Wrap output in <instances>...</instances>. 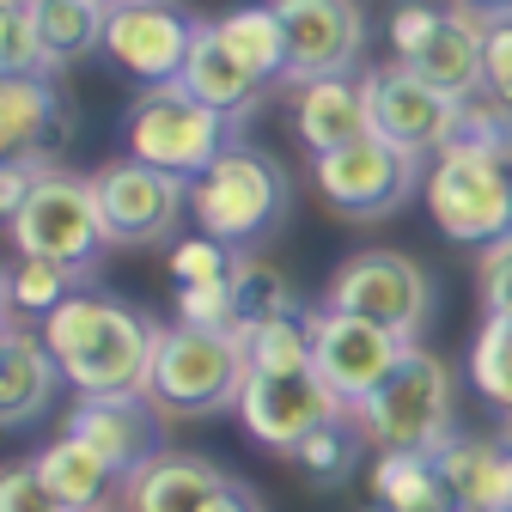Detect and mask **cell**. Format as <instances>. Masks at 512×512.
<instances>
[{"instance_id": "27", "label": "cell", "mask_w": 512, "mask_h": 512, "mask_svg": "<svg viewBox=\"0 0 512 512\" xmlns=\"http://www.w3.org/2000/svg\"><path fill=\"white\" fill-rule=\"evenodd\" d=\"M287 464L311 482V488H342V482H354V470L360 464H372V439L354 427V415L342 409L336 421H324L317 433H305L293 452H287Z\"/></svg>"}, {"instance_id": "44", "label": "cell", "mask_w": 512, "mask_h": 512, "mask_svg": "<svg viewBox=\"0 0 512 512\" xmlns=\"http://www.w3.org/2000/svg\"><path fill=\"white\" fill-rule=\"evenodd\" d=\"M372 512H384V506H372Z\"/></svg>"}, {"instance_id": "25", "label": "cell", "mask_w": 512, "mask_h": 512, "mask_svg": "<svg viewBox=\"0 0 512 512\" xmlns=\"http://www.w3.org/2000/svg\"><path fill=\"white\" fill-rule=\"evenodd\" d=\"M366 476H372V506L384 512H452V488L427 452H378Z\"/></svg>"}, {"instance_id": "23", "label": "cell", "mask_w": 512, "mask_h": 512, "mask_svg": "<svg viewBox=\"0 0 512 512\" xmlns=\"http://www.w3.org/2000/svg\"><path fill=\"white\" fill-rule=\"evenodd\" d=\"M226 470L196 452H159L141 476L122 482V512H208Z\"/></svg>"}, {"instance_id": "38", "label": "cell", "mask_w": 512, "mask_h": 512, "mask_svg": "<svg viewBox=\"0 0 512 512\" xmlns=\"http://www.w3.org/2000/svg\"><path fill=\"white\" fill-rule=\"evenodd\" d=\"M0 512H68V506L49 494V482L25 458V464H7V476H0Z\"/></svg>"}, {"instance_id": "10", "label": "cell", "mask_w": 512, "mask_h": 512, "mask_svg": "<svg viewBox=\"0 0 512 512\" xmlns=\"http://www.w3.org/2000/svg\"><path fill=\"white\" fill-rule=\"evenodd\" d=\"M92 183H98V214H104L110 250H159L177 238V226L189 214V183L128 159V153L98 165Z\"/></svg>"}, {"instance_id": "15", "label": "cell", "mask_w": 512, "mask_h": 512, "mask_svg": "<svg viewBox=\"0 0 512 512\" xmlns=\"http://www.w3.org/2000/svg\"><path fill=\"white\" fill-rule=\"evenodd\" d=\"M342 409L348 403H336V391L305 366V372H250V384H244V397H238L232 415L244 421V433L256 445H269V452L287 458L305 433L336 421Z\"/></svg>"}, {"instance_id": "29", "label": "cell", "mask_w": 512, "mask_h": 512, "mask_svg": "<svg viewBox=\"0 0 512 512\" xmlns=\"http://www.w3.org/2000/svg\"><path fill=\"white\" fill-rule=\"evenodd\" d=\"M37 13V31H43V49L55 68L104 49V25H110V0H31Z\"/></svg>"}, {"instance_id": "16", "label": "cell", "mask_w": 512, "mask_h": 512, "mask_svg": "<svg viewBox=\"0 0 512 512\" xmlns=\"http://www.w3.org/2000/svg\"><path fill=\"white\" fill-rule=\"evenodd\" d=\"M61 433H74L86 439L92 452L128 482V476H141L159 452H165V409L147 397V391H116V397H74L68 409V427Z\"/></svg>"}, {"instance_id": "20", "label": "cell", "mask_w": 512, "mask_h": 512, "mask_svg": "<svg viewBox=\"0 0 512 512\" xmlns=\"http://www.w3.org/2000/svg\"><path fill=\"white\" fill-rule=\"evenodd\" d=\"M293 135L311 159H324L360 135H372V116H366V80L348 74V80H311V86H293Z\"/></svg>"}, {"instance_id": "26", "label": "cell", "mask_w": 512, "mask_h": 512, "mask_svg": "<svg viewBox=\"0 0 512 512\" xmlns=\"http://www.w3.org/2000/svg\"><path fill=\"white\" fill-rule=\"evenodd\" d=\"M80 287H92V269H68V263H37V256H7V293H0V311L7 324H25V317L61 311Z\"/></svg>"}, {"instance_id": "35", "label": "cell", "mask_w": 512, "mask_h": 512, "mask_svg": "<svg viewBox=\"0 0 512 512\" xmlns=\"http://www.w3.org/2000/svg\"><path fill=\"white\" fill-rule=\"evenodd\" d=\"M177 324H196V330H238V293L232 281L214 287H177Z\"/></svg>"}, {"instance_id": "22", "label": "cell", "mask_w": 512, "mask_h": 512, "mask_svg": "<svg viewBox=\"0 0 512 512\" xmlns=\"http://www.w3.org/2000/svg\"><path fill=\"white\" fill-rule=\"evenodd\" d=\"M183 92L189 98H202L208 110H220L226 122H238L244 128V116H256V104H263V80H256L244 61L226 49V37H220V25L208 19L202 25V37H196V49H189V61H183Z\"/></svg>"}, {"instance_id": "30", "label": "cell", "mask_w": 512, "mask_h": 512, "mask_svg": "<svg viewBox=\"0 0 512 512\" xmlns=\"http://www.w3.org/2000/svg\"><path fill=\"white\" fill-rule=\"evenodd\" d=\"M232 293H238V330H256V324H275V317H305L311 311L293 293V281L281 269H269V263H238L232 269Z\"/></svg>"}, {"instance_id": "33", "label": "cell", "mask_w": 512, "mask_h": 512, "mask_svg": "<svg viewBox=\"0 0 512 512\" xmlns=\"http://www.w3.org/2000/svg\"><path fill=\"white\" fill-rule=\"evenodd\" d=\"M452 147H470V153H488V159H506L512 165V104H500V98H470V104H458V135H452Z\"/></svg>"}, {"instance_id": "8", "label": "cell", "mask_w": 512, "mask_h": 512, "mask_svg": "<svg viewBox=\"0 0 512 512\" xmlns=\"http://www.w3.org/2000/svg\"><path fill=\"white\" fill-rule=\"evenodd\" d=\"M433 299L439 287L409 250H354L330 275V293H324L330 311L366 317V324L391 330L403 342H421V330L433 324Z\"/></svg>"}, {"instance_id": "11", "label": "cell", "mask_w": 512, "mask_h": 512, "mask_svg": "<svg viewBox=\"0 0 512 512\" xmlns=\"http://www.w3.org/2000/svg\"><path fill=\"white\" fill-rule=\"evenodd\" d=\"M287 31V92L311 86V80H348L360 74L366 43H372V19L360 0H269Z\"/></svg>"}, {"instance_id": "31", "label": "cell", "mask_w": 512, "mask_h": 512, "mask_svg": "<svg viewBox=\"0 0 512 512\" xmlns=\"http://www.w3.org/2000/svg\"><path fill=\"white\" fill-rule=\"evenodd\" d=\"M238 342L250 354V372H305L311 366V330H305V317H275V324L238 330Z\"/></svg>"}, {"instance_id": "17", "label": "cell", "mask_w": 512, "mask_h": 512, "mask_svg": "<svg viewBox=\"0 0 512 512\" xmlns=\"http://www.w3.org/2000/svg\"><path fill=\"white\" fill-rule=\"evenodd\" d=\"M0 141L7 159L49 165L74 147V98L55 74H7L0 80Z\"/></svg>"}, {"instance_id": "2", "label": "cell", "mask_w": 512, "mask_h": 512, "mask_svg": "<svg viewBox=\"0 0 512 512\" xmlns=\"http://www.w3.org/2000/svg\"><path fill=\"white\" fill-rule=\"evenodd\" d=\"M287 208H293L287 165L256 141H232L196 183H189V220L208 238H220L226 250L269 244L287 226Z\"/></svg>"}, {"instance_id": "36", "label": "cell", "mask_w": 512, "mask_h": 512, "mask_svg": "<svg viewBox=\"0 0 512 512\" xmlns=\"http://www.w3.org/2000/svg\"><path fill=\"white\" fill-rule=\"evenodd\" d=\"M476 299H482V317L512 311V232L476 250Z\"/></svg>"}, {"instance_id": "7", "label": "cell", "mask_w": 512, "mask_h": 512, "mask_svg": "<svg viewBox=\"0 0 512 512\" xmlns=\"http://www.w3.org/2000/svg\"><path fill=\"white\" fill-rule=\"evenodd\" d=\"M311 177H317V196H324L342 220L366 226V220H391L403 214L421 189H427V159L421 153H403L397 141L384 135H360L324 159H311Z\"/></svg>"}, {"instance_id": "3", "label": "cell", "mask_w": 512, "mask_h": 512, "mask_svg": "<svg viewBox=\"0 0 512 512\" xmlns=\"http://www.w3.org/2000/svg\"><path fill=\"white\" fill-rule=\"evenodd\" d=\"M348 415L372 439V452H427L433 458L439 445H452L464 433L458 427V378H452V366H445L439 354H427L421 342Z\"/></svg>"}, {"instance_id": "32", "label": "cell", "mask_w": 512, "mask_h": 512, "mask_svg": "<svg viewBox=\"0 0 512 512\" xmlns=\"http://www.w3.org/2000/svg\"><path fill=\"white\" fill-rule=\"evenodd\" d=\"M0 68L7 74H61L43 49L31 0H7V13H0Z\"/></svg>"}, {"instance_id": "42", "label": "cell", "mask_w": 512, "mask_h": 512, "mask_svg": "<svg viewBox=\"0 0 512 512\" xmlns=\"http://www.w3.org/2000/svg\"><path fill=\"white\" fill-rule=\"evenodd\" d=\"M104 512H122V506H104Z\"/></svg>"}, {"instance_id": "41", "label": "cell", "mask_w": 512, "mask_h": 512, "mask_svg": "<svg viewBox=\"0 0 512 512\" xmlns=\"http://www.w3.org/2000/svg\"><path fill=\"white\" fill-rule=\"evenodd\" d=\"M458 7H470V13L488 19V25H494V19H512V0H458Z\"/></svg>"}, {"instance_id": "13", "label": "cell", "mask_w": 512, "mask_h": 512, "mask_svg": "<svg viewBox=\"0 0 512 512\" xmlns=\"http://www.w3.org/2000/svg\"><path fill=\"white\" fill-rule=\"evenodd\" d=\"M208 19H196L177 0H122L110 7V25H104V55L135 80V86H171L183 80V61L196 49Z\"/></svg>"}, {"instance_id": "37", "label": "cell", "mask_w": 512, "mask_h": 512, "mask_svg": "<svg viewBox=\"0 0 512 512\" xmlns=\"http://www.w3.org/2000/svg\"><path fill=\"white\" fill-rule=\"evenodd\" d=\"M439 25H445V7H433V0H397V7H391V55L415 61L433 43Z\"/></svg>"}, {"instance_id": "19", "label": "cell", "mask_w": 512, "mask_h": 512, "mask_svg": "<svg viewBox=\"0 0 512 512\" xmlns=\"http://www.w3.org/2000/svg\"><path fill=\"white\" fill-rule=\"evenodd\" d=\"M458 512H512V439L506 433H458L433 452Z\"/></svg>"}, {"instance_id": "40", "label": "cell", "mask_w": 512, "mask_h": 512, "mask_svg": "<svg viewBox=\"0 0 512 512\" xmlns=\"http://www.w3.org/2000/svg\"><path fill=\"white\" fill-rule=\"evenodd\" d=\"M208 512H269V500H263V494H256V488H250L244 476H226Z\"/></svg>"}, {"instance_id": "39", "label": "cell", "mask_w": 512, "mask_h": 512, "mask_svg": "<svg viewBox=\"0 0 512 512\" xmlns=\"http://www.w3.org/2000/svg\"><path fill=\"white\" fill-rule=\"evenodd\" d=\"M482 92L512 104V19H494L488 25V43H482Z\"/></svg>"}, {"instance_id": "12", "label": "cell", "mask_w": 512, "mask_h": 512, "mask_svg": "<svg viewBox=\"0 0 512 512\" xmlns=\"http://www.w3.org/2000/svg\"><path fill=\"white\" fill-rule=\"evenodd\" d=\"M305 330H311V372L324 378L336 391V403H348V409L360 397H372L378 384L403 366V354L415 348L391 330L366 324V317H348V311H330V305H311Z\"/></svg>"}, {"instance_id": "24", "label": "cell", "mask_w": 512, "mask_h": 512, "mask_svg": "<svg viewBox=\"0 0 512 512\" xmlns=\"http://www.w3.org/2000/svg\"><path fill=\"white\" fill-rule=\"evenodd\" d=\"M31 464H37V476L49 482V494L68 506V512H104V506H122V476L92 452L86 439H74V433L49 439Z\"/></svg>"}, {"instance_id": "1", "label": "cell", "mask_w": 512, "mask_h": 512, "mask_svg": "<svg viewBox=\"0 0 512 512\" xmlns=\"http://www.w3.org/2000/svg\"><path fill=\"white\" fill-rule=\"evenodd\" d=\"M43 342L68 372L74 397H116V391H147L153 378V354L165 324L153 311H141L135 299L104 293V287H80L61 311L43 317Z\"/></svg>"}, {"instance_id": "18", "label": "cell", "mask_w": 512, "mask_h": 512, "mask_svg": "<svg viewBox=\"0 0 512 512\" xmlns=\"http://www.w3.org/2000/svg\"><path fill=\"white\" fill-rule=\"evenodd\" d=\"M61 384H68V372H61V360L49 354L43 330H31V324L0 330V427L7 433L37 427L55 409Z\"/></svg>"}, {"instance_id": "21", "label": "cell", "mask_w": 512, "mask_h": 512, "mask_svg": "<svg viewBox=\"0 0 512 512\" xmlns=\"http://www.w3.org/2000/svg\"><path fill=\"white\" fill-rule=\"evenodd\" d=\"M482 43H488V19H476L470 7L452 0V7H445V25L433 31V43L415 61H403V68L421 74L452 104H470V98H482Z\"/></svg>"}, {"instance_id": "14", "label": "cell", "mask_w": 512, "mask_h": 512, "mask_svg": "<svg viewBox=\"0 0 512 512\" xmlns=\"http://www.w3.org/2000/svg\"><path fill=\"white\" fill-rule=\"evenodd\" d=\"M360 80H366L372 135L397 141L403 153H421V159H433V153L452 147V135H458V104L445 98V92H433L421 74H409L403 61H384V68H372Z\"/></svg>"}, {"instance_id": "9", "label": "cell", "mask_w": 512, "mask_h": 512, "mask_svg": "<svg viewBox=\"0 0 512 512\" xmlns=\"http://www.w3.org/2000/svg\"><path fill=\"white\" fill-rule=\"evenodd\" d=\"M427 214L445 238L458 244H494L512 232V165L470 153V147H445L427 159Z\"/></svg>"}, {"instance_id": "5", "label": "cell", "mask_w": 512, "mask_h": 512, "mask_svg": "<svg viewBox=\"0 0 512 512\" xmlns=\"http://www.w3.org/2000/svg\"><path fill=\"white\" fill-rule=\"evenodd\" d=\"M232 141H238V122H226L202 98H189L183 80L141 86L135 104L122 110V147H128V159H141L153 171H171L183 183H196Z\"/></svg>"}, {"instance_id": "4", "label": "cell", "mask_w": 512, "mask_h": 512, "mask_svg": "<svg viewBox=\"0 0 512 512\" xmlns=\"http://www.w3.org/2000/svg\"><path fill=\"white\" fill-rule=\"evenodd\" d=\"M250 384V354L226 330H196V324H165L147 397L165 409V421H208L238 409Z\"/></svg>"}, {"instance_id": "45", "label": "cell", "mask_w": 512, "mask_h": 512, "mask_svg": "<svg viewBox=\"0 0 512 512\" xmlns=\"http://www.w3.org/2000/svg\"><path fill=\"white\" fill-rule=\"evenodd\" d=\"M452 512H458V506H452Z\"/></svg>"}, {"instance_id": "43", "label": "cell", "mask_w": 512, "mask_h": 512, "mask_svg": "<svg viewBox=\"0 0 512 512\" xmlns=\"http://www.w3.org/2000/svg\"><path fill=\"white\" fill-rule=\"evenodd\" d=\"M110 7H122V0H110Z\"/></svg>"}, {"instance_id": "34", "label": "cell", "mask_w": 512, "mask_h": 512, "mask_svg": "<svg viewBox=\"0 0 512 512\" xmlns=\"http://www.w3.org/2000/svg\"><path fill=\"white\" fill-rule=\"evenodd\" d=\"M232 269H238V250H226L208 232L171 244V287H214V281H232Z\"/></svg>"}, {"instance_id": "28", "label": "cell", "mask_w": 512, "mask_h": 512, "mask_svg": "<svg viewBox=\"0 0 512 512\" xmlns=\"http://www.w3.org/2000/svg\"><path fill=\"white\" fill-rule=\"evenodd\" d=\"M226 49L244 61V68L256 80H287V31H281V13L269 7V0H250V7H232L226 19H214Z\"/></svg>"}, {"instance_id": "6", "label": "cell", "mask_w": 512, "mask_h": 512, "mask_svg": "<svg viewBox=\"0 0 512 512\" xmlns=\"http://www.w3.org/2000/svg\"><path fill=\"white\" fill-rule=\"evenodd\" d=\"M7 244H13V256H37V263L98 269L110 238H104L92 171H61V165L43 171L37 189L25 196V208L7 214Z\"/></svg>"}]
</instances>
